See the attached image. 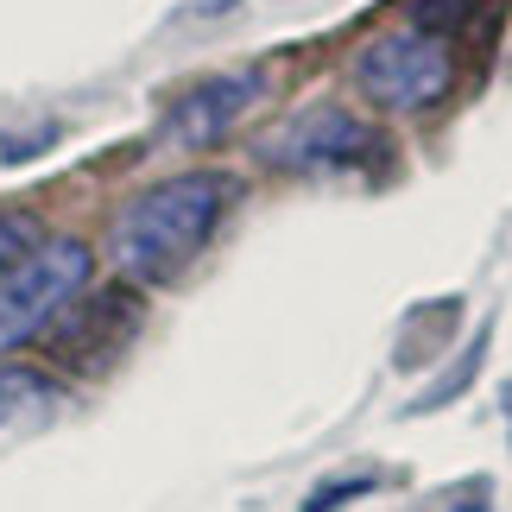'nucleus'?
<instances>
[{"label":"nucleus","instance_id":"f257e3e1","mask_svg":"<svg viewBox=\"0 0 512 512\" xmlns=\"http://www.w3.org/2000/svg\"><path fill=\"white\" fill-rule=\"evenodd\" d=\"M228 196H234V184L222 171H184V177H165V184L140 190L114 215V234H108L114 272L127 285H171L215 241V228L228 215Z\"/></svg>","mask_w":512,"mask_h":512},{"label":"nucleus","instance_id":"f03ea898","mask_svg":"<svg viewBox=\"0 0 512 512\" xmlns=\"http://www.w3.org/2000/svg\"><path fill=\"white\" fill-rule=\"evenodd\" d=\"M89 272H95V260H89V247L76 241V234L38 241L26 260L0 279V354H13V348L45 336V329L89 291Z\"/></svg>","mask_w":512,"mask_h":512},{"label":"nucleus","instance_id":"7ed1b4c3","mask_svg":"<svg viewBox=\"0 0 512 512\" xmlns=\"http://www.w3.org/2000/svg\"><path fill=\"white\" fill-rule=\"evenodd\" d=\"M354 83H361V95L373 108H386V114H424V108H437L449 95V83H456V51H449L443 32L399 26V32H380L373 45H361Z\"/></svg>","mask_w":512,"mask_h":512},{"label":"nucleus","instance_id":"20e7f679","mask_svg":"<svg viewBox=\"0 0 512 512\" xmlns=\"http://www.w3.org/2000/svg\"><path fill=\"white\" fill-rule=\"evenodd\" d=\"M260 159L279 171H354V165L386 159V140L367 121H354L348 108H310L298 121H285L279 133H266Z\"/></svg>","mask_w":512,"mask_h":512},{"label":"nucleus","instance_id":"39448f33","mask_svg":"<svg viewBox=\"0 0 512 512\" xmlns=\"http://www.w3.org/2000/svg\"><path fill=\"white\" fill-rule=\"evenodd\" d=\"M266 95V70H215L203 83H190L177 102L165 108V140L171 146H215L222 133H234V121H247Z\"/></svg>","mask_w":512,"mask_h":512},{"label":"nucleus","instance_id":"423d86ee","mask_svg":"<svg viewBox=\"0 0 512 512\" xmlns=\"http://www.w3.org/2000/svg\"><path fill=\"white\" fill-rule=\"evenodd\" d=\"M133 323H140V304H133L127 291H83L45 336L70 367H102L108 354L133 336Z\"/></svg>","mask_w":512,"mask_h":512},{"label":"nucleus","instance_id":"0eeeda50","mask_svg":"<svg viewBox=\"0 0 512 512\" xmlns=\"http://www.w3.org/2000/svg\"><path fill=\"white\" fill-rule=\"evenodd\" d=\"M51 405V380L45 373H26V367H0V424H19L32 411H45Z\"/></svg>","mask_w":512,"mask_h":512},{"label":"nucleus","instance_id":"6e6552de","mask_svg":"<svg viewBox=\"0 0 512 512\" xmlns=\"http://www.w3.org/2000/svg\"><path fill=\"white\" fill-rule=\"evenodd\" d=\"M481 354H487V336H475V342L462 348V361L449 367V373H443L437 386H430V392H418V399H411V418H424V411H437V405H449V399H462V392H468V380H475V367H481Z\"/></svg>","mask_w":512,"mask_h":512},{"label":"nucleus","instance_id":"1a4fd4ad","mask_svg":"<svg viewBox=\"0 0 512 512\" xmlns=\"http://www.w3.org/2000/svg\"><path fill=\"white\" fill-rule=\"evenodd\" d=\"M32 247H38V222H32V215H19V209H0V279H7Z\"/></svg>","mask_w":512,"mask_h":512},{"label":"nucleus","instance_id":"9d476101","mask_svg":"<svg viewBox=\"0 0 512 512\" xmlns=\"http://www.w3.org/2000/svg\"><path fill=\"white\" fill-rule=\"evenodd\" d=\"M373 487H380V475H354V481H323L317 494L304 500V512H329V506H348V500L373 494Z\"/></svg>","mask_w":512,"mask_h":512},{"label":"nucleus","instance_id":"9b49d317","mask_svg":"<svg viewBox=\"0 0 512 512\" xmlns=\"http://www.w3.org/2000/svg\"><path fill=\"white\" fill-rule=\"evenodd\" d=\"M418 7H424V32H437V26H456L475 0H418Z\"/></svg>","mask_w":512,"mask_h":512},{"label":"nucleus","instance_id":"f8f14e48","mask_svg":"<svg viewBox=\"0 0 512 512\" xmlns=\"http://www.w3.org/2000/svg\"><path fill=\"white\" fill-rule=\"evenodd\" d=\"M500 405H506V430H512V386H506V392H500Z\"/></svg>","mask_w":512,"mask_h":512}]
</instances>
